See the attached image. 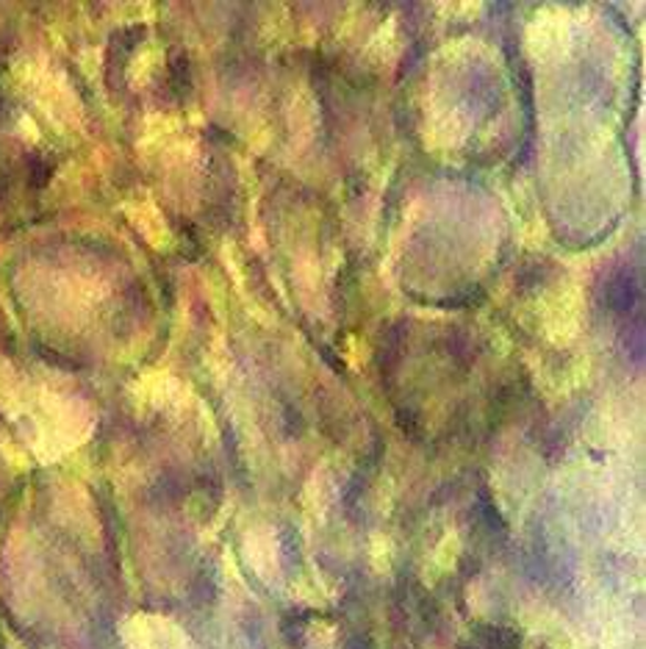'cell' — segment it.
<instances>
[{"instance_id": "cell-1", "label": "cell", "mask_w": 646, "mask_h": 649, "mask_svg": "<svg viewBox=\"0 0 646 649\" xmlns=\"http://www.w3.org/2000/svg\"><path fill=\"white\" fill-rule=\"evenodd\" d=\"M467 649H519V641L506 630H483L472 638Z\"/></svg>"}]
</instances>
